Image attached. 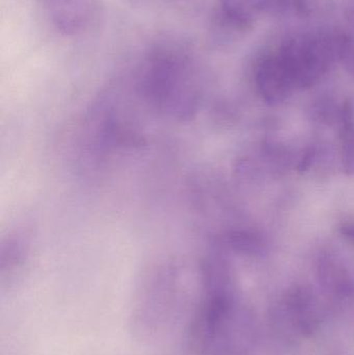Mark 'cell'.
<instances>
[{"mask_svg": "<svg viewBox=\"0 0 354 355\" xmlns=\"http://www.w3.org/2000/svg\"><path fill=\"white\" fill-rule=\"evenodd\" d=\"M45 3L52 24L66 37L87 31L99 12L98 0H45Z\"/></svg>", "mask_w": 354, "mask_h": 355, "instance_id": "3", "label": "cell"}, {"mask_svg": "<svg viewBox=\"0 0 354 355\" xmlns=\"http://www.w3.org/2000/svg\"><path fill=\"white\" fill-rule=\"evenodd\" d=\"M342 230L343 234L354 241V225H345L344 227H342Z\"/></svg>", "mask_w": 354, "mask_h": 355, "instance_id": "10", "label": "cell"}, {"mask_svg": "<svg viewBox=\"0 0 354 355\" xmlns=\"http://www.w3.org/2000/svg\"><path fill=\"white\" fill-rule=\"evenodd\" d=\"M256 3L258 10L268 14L281 15L293 6V0H256Z\"/></svg>", "mask_w": 354, "mask_h": 355, "instance_id": "9", "label": "cell"}, {"mask_svg": "<svg viewBox=\"0 0 354 355\" xmlns=\"http://www.w3.org/2000/svg\"><path fill=\"white\" fill-rule=\"evenodd\" d=\"M258 89L269 103H280L295 89L294 80L280 55L266 58L256 75Z\"/></svg>", "mask_w": 354, "mask_h": 355, "instance_id": "4", "label": "cell"}, {"mask_svg": "<svg viewBox=\"0 0 354 355\" xmlns=\"http://www.w3.org/2000/svg\"><path fill=\"white\" fill-rule=\"evenodd\" d=\"M349 48L344 35H297L285 42L278 55L290 71L295 87L306 89L317 83L333 62L346 55Z\"/></svg>", "mask_w": 354, "mask_h": 355, "instance_id": "1", "label": "cell"}, {"mask_svg": "<svg viewBox=\"0 0 354 355\" xmlns=\"http://www.w3.org/2000/svg\"><path fill=\"white\" fill-rule=\"evenodd\" d=\"M257 10L256 0H220V22L235 31L251 27Z\"/></svg>", "mask_w": 354, "mask_h": 355, "instance_id": "5", "label": "cell"}, {"mask_svg": "<svg viewBox=\"0 0 354 355\" xmlns=\"http://www.w3.org/2000/svg\"><path fill=\"white\" fill-rule=\"evenodd\" d=\"M276 318L281 329L289 335L310 337L319 329L322 312L311 292L294 288L278 302Z\"/></svg>", "mask_w": 354, "mask_h": 355, "instance_id": "2", "label": "cell"}, {"mask_svg": "<svg viewBox=\"0 0 354 355\" xmlns=\"http://www.w3.org/2000/svg\"><path fill=\"white\" fill-rule=\"evenodd\" d=\"M330 2L332 0H293V6L299 14L311 17L326 12Z\"/></svg>", "mask_w": 354, "mask_h": 355, "instance_id": "8", "label": "cell"}, {"mask_svg": "<svg viewBox=\"0 0 354 355\" xmlns=\"http://www.w3.org/2000/svg\"><path fill=\"white\" fill-rule=\"evenodd\" d=\"M320 281L328 293L345 297L351 293V279L344 270L332 263L324 265L319 271Z\"/></svg>", "mask_w": 354, "mask_h": 355, "instance_id": "6", "label": "cell"}, {"mask_svg": "<svg viewBox=\"0 0 354 355\" xmlns=\"http://www.w3.org/2000/svg\"><path fill=\"white\" fill-rule=\"evenodd\" d=\"M343 116L344 122V150H343V162L344 168L349 174H354V128L353 126V116L351 112H346Z\"/></svg>", "mask_w": 354, "mask_h": 355, "instance_id": "7", "label": "cell"}]
</instances>
